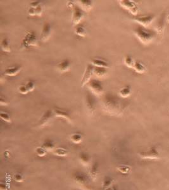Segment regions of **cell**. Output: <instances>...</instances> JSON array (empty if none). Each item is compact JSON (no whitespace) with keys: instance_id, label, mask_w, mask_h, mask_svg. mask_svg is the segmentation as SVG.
I'll use <instances>...</instances> for the list:
<instances>
[{"instance_id":"9c48e42d","label":"cell","mask_w":169,"mask_h":190,"mask_svg":"<svg viewBox=\"0 0 169 190\" xmlns=\"http://www.w3.org/2000/svg\"><path fill=\"white\" fill-rule=\"evenodd\" d=\"M94 70H95V67H94L92 65L88 64L87 65L81 79L82 87H84L85 85L87 84L92 79L91 78L94 74Z\"/></svg>"},{"instance_id":"f546056e","label":"cell","mask_w":169,"mask_h":190,"mask_svg":"<svg viewBox=\"0 0 169 190\" xmlns=\"http://www.w3.org/2000/svg\"><path fill=\"white\" fill-rule=\"evenodd\" d=\"M86 32L87 31L86 29L82 25L77 26L76 29H75V33L81 37H85L86 36Z\"/></svg>"},{"instance_id":"6da1fadb","label":"cell","mask_w":169,"mask_h":190,"mask_svg":"<svg viewBox=\"0 0 169 190\" xmlns=\"http://www.w3.org/2000/svg\"><path fill=\"white\" fill-rule=\"evenodd\" d=\"M134 34L139 41L144 45H148L152 43L156 37L155 31L148 29L141 26H139L134 30Z\"/></svg>"},{"instance_id":"e575fe53","label":"cell","mask_w":169,"mask_h":190,"mask_svg":"<svg viewBox=\"0 0 169 190\" xmlns=\"http://www.w3.org/2000/svg\"><path fill=\"white\" fill-rule=\"evenodd\" d=\"M0 117H1L2 120L8 122V123H11L12 122V119L10 116L9 115V113L5 112H1L0 113Z\"/></svg>"},{"instance_id":"ba28073f","label":"cell","mask_w":169,"mask_h":190,"mask_svg":"<svg viewBox=\"0 0 169 190\" xmlns=\"http://www.w3.org/2000/svg\"><path fill=\"white\" fill-rule=\"evenodd\" d=\"M91 92L98 96H101L103 93V88L101 83L96 79H91L87 84Z\"/></svg>"},{"instance_id":"ffe728a7","label":"cell","mask_w":169,"mask_h":190,"mask_svg":"<svg viewBox=\"0 0 169 190\" xmlns=\"http://www.w3.org/2000/svg\"><path fill=\"white\" fill-rule=\"evenodd\" d=\"M79 159L81 163L85 166H87L91 163V157L89 154H87L86 152H82L80 154Z\"/></svg>"},{"instance_id":"4dcf8cb0","label":"cell","mask_w":169,"mask_h":190,"mask_svg":"<svg viewBox=\"0 0 169 190\" xmlns=\"http://www.w3.org/2000/svg\"><path fill=\"white\" fill-rule=\"evenodd\" d=\"M83 139V136L81 134V133H74V134H72L70 136V140L74 143H80Z\"/></svg>"},{"instance_id":"cb8c5ba5","label":"cell","mask_w":169,"mask_h":190,"mask_svg":"<svg viewBox=\"0 0 169 190\" xmlns=\"http://www.w3.org/2000/svg\"><path fill=\"white\" fill-rule=\"evenodd\" d=\"M131 93V88L130 86H126L119 91V95L122 98H127Z\"/></svg>"},{"instance_id":"f1b7e54d","label":"cell","mask_w":169,"mask_h":190,"mask_svg":"<svg viewBox=\"0 0 169 190\" xmlns=\"http://www.w3.org/2000/svg\"><path fill=\"white\" fill-rule=\"evenodd\" d=\"M124 64L125 65L129 67V68H132L133 69L134 67V64H135V62L134 61L133 57L131 56L130 55H127L125 56L124 58Z\"/></svg>"},{"instance_id":"7a4b0ae2","label":"cell","mask_w":169,"mask_h":190,"mask_svg":"<svg viewBox=\"0 0 169 190\" xmlns=\"http://www.w3.org/2000/svg\"><path fill=\"white\" fill-rule=\"evenodd\" d=\"M103 104L108 112L111 113L118 114L122 112V105L118 98L112 94H107L103 100Z\"/></svg>"},{"instance_id":"52a82bcc","label":"cell","mask_w":169,"mask_h":190,"mask_svg":"<svg viewBox=\"0 0 169 190\" xmlns=\"http://www.w3.org/2000/svg\"><path fill=\"white\" fill-rule=\"evenodd\" d=\"M155 15H139V16H136L133 18V20L138 22L140 26L147 27L150 24H152L153 21L155 19Z\"/></svg>"},{"instance_id":"e0dca14e","label":"cell","mask_w":169,"mask_h":190,"mask_svg":"<svg viewBox=\"0 0 169 190\" xmlns=\"http://www.w3.org/2000/svg\"><path fill=\"white\" fill-rule=\"evenodd\" d=\"M99 174V166L97 162H95L92 164L89 170V176L93 179L95 180Z\"/></svg>"},{"instance_id":"ab89813d","label":"cell","mask_w":169,"mask_h":190,"mask_svg":"<svg viewBox=\"0 0 169 190\" xmlns=\"http://www.w3.org/2000/svg\"><path fill=\"white\" fill-rule=\"evenodd\" d=\"M0 103H1L2 105H8V103L6 102V100H4L3 98H1V102H0Z\"/></svg>"},{"instance_id":"f35d334b","label":"cell","mask_w":169,"mask_h":190,"mask_svg":"<svg viewBox=\"0 0 169 190\" xmlns=\"http://www.w3.org/2000/svg\"><path fill=\"white\" fill-rule=\"evenodd\" d=\"M0 189H1V190H8L9 189L8 186L5 183H3L0 184Z\"/></svg>"},{"instance_id":"1f68e13d","label":"cell","mask_w":169,"mask_h":190,"mask_svg":"<svg viewBox=\"0 0 169 190\" xmlns=\"http://www.w3.org/2000/svg\"><path fill=\"white\" fill-rule=\"evenodd\" d=\"M117 170L119 171V173H120L121 174H128L131 169L129 166L128 165H119L117 167Z\"/></svg>"},{"instance_id":"d6986e66","label":"cell","mask_w":169,"mask_h":190,"mask_svg":"<svg viewBox=\"0 0 169 190\" xmlns=\"http://www.w3.org/2000/svg\"><path fill=\"white\" fill-rule=\"evenodd\" d=\"M165 14L162 15V16L161 17V18H160V20L158 21L155 28H156V31L157 32H158V34L162 35L163 34L164 32V29H165Z\"/></svg>"},{"instance_id":"5b68a950","label":"cell","mask_w":169,"mask_h":190,"mask_svg":"<svg viewBox=\"0 0 169 190\" xmlns=\"http://www.w3.org/2000/svg\"><path fill=\"white\" fill-rule=\"evenodd\" d=\"M139 157L144 160H158L160 159V154L155 146H152L146 151L139 152Z\"/></svg>"},{"instance_id":"603a6c76","label":"cell","mask_w":169,"mask_h":190,"mask_svg":"<svg viewBox=\"0 0 169 190\" xmlns=\"http://www.w3.org/2000/svg\"><path fill=\"white\" fill-rule=\"evenodd\" d=\"M1 47H2V50L5 52L10 53L12 51L10 41L7 37H5L2 40L1 43Z\"/></svg>"},{"instance_id":"74e56055","label":"cell","mask_w":169,"mask_h":190,"mask_svg":"<svg viewBox=\"0 0 169 190\" xmlns=\"http://www.w3.org/2000/svg\"><path fill=\"white\" fill-rule=\"evenodd\" d=\"M18 92L22 94H27L29 93V91L26 85H21L18 88Z\"/></svg>"},{"instance_id":"9a60e30c","label":"cell","mask_w":169,"mask_h":190,"mask_svg":"<svg viewBox=\"0 0 169 190\" xmlns=\"http://www.w3.org/2000/svg\"><path fill=\"white\" fill-rule=\"evenodd\" d=\"M43 12V4H40L38 7L36 8H31L29 7L28 10V14L29 16H40L41 17Z\"/></svg>"},{"instance_id":"44dd1931","label":"cell","mask_w":169,"mask_h":190,"mask_svg":"<svg viewBox=\"0 0 169 190\" xmlns=\"http://www.w3.org/2000/svg\"><path fill=\"white\" fill-rule=\"evenodd\" d=\"M79 4L81 5V8L84 11H89L92 9V2L89 1V0H81V1H79Z\"/></svg>"},{"instance_id":"d590c367","label":"cell","mask_w":169,"mask_h":190,"mask_svg":"<svg viewBox=\"0 0 169 190\" xmlns=\"http://www.w3.org/2000/svg\"><path fill=\"white\" fill-rule=\"evenodd\" d=\"M13 179L15 180V181H16L17 183H22L24 181V175H22L21 173H17L14 174Z\"/></svg>"},{"instance_id":"30bf717a","label":"cell","mask_w":169,"mask_h":190,"mask_svg":"<svg viewBox=\"0 0 169 190\" xmlns=\"http://www.w3.org/2000/svg\"><path fill=\"white\" fill-rule=\"evenodd\" d=\"M54 113L53 110H48L43 114L42 117H41L39 122H38V126L40 127H43L45 126H46L49 123L51 120L54 117Z\"/></svg>"},{"instance_id":"8fae6325","label":"cell","mask_w":169,"mask_h":190,"mask_svg":"<svg viewBox=\"0 0 169 190\" xmlns=\"http://www.w3.org/2000/svg\"><path fill=\"white\" fill-rule=\"evenodd\" d=\"M86 107L89 112L92 114L95 112L96 108V101L95 100V97H93V95L90 93H87L86 97Z\"/></svg>"},{"instance_id":"d6a6232c","label":"cell","mask_w":169,"mask_h":190,"mask_svg":"<svg viewBox=\"0 0 169 190\" xmlns=\"http://www.w3.org/2000/svg\"><path fill=\"white\" fill-rule=\"evenodd\" d=\"M113 182H114V180H113L112 178H110V177H106L105 178L103 183V188L104 190H107L108 189L110 186L112 185Z\"/></svg>"},{"instance_id":"836d02e7","label":"cell","mask_w":169,"mask_h":190,"mask_svg":"<svg viewBox=\"0 0 169 190\" xmlns=\"http://www.w3.org/2000/svg\"><path fill=\"white\" fill-rule=\"evenodd\" d=\"M35 154H37V156H39L40 157H45L47 154V151L41 146H38L35 148Z\"/></svg>"},{"instance_id":"5bb4252c","label":"cell","mask_w":169,"mask_h":190,"mask_svg":"<svg viewBox=\"0 0 169 190\" xmlns=\"http://www.w3.org/2000/svg\"><path fill=\"white\" fill-rule=\"evenodd\" d=\"M22 70V67L20 65H17V66H13V67H11L9 68H7L5 72H4V75H7V76H10V77H12V76H15L18 73H19Z\"/></svg>"},{"instance_id":"83f0119b","label":"cell","mask_w":169,"mask_h":190,"mask_svg":"<svg viewBox=\"0 0 169 190\" xmlns=\"http://www.w3.org/2000/svg\"><path fill=\"white\" fill-rule=\"evenodd\" d=\"M94 74H95L98 78H102V77H103V76L106 75L107 70L105 68L95 67V70H94Z\"/></svg>"},{"instance_id":"2e32d148","label":"cell","mask_w":169,"mask_h":190,"mask_svg":"<svg viewBox=\"0 0 169 190\" xmlns=\"http://www.w3.org/2000/svg\"><path fill=\"white\" fill-rule=\"evenodd\" d=\"M91 64L92 65L95 67H101L107 69L109 67V64L107 62L104 60L99 59H94L91 60Z\"/></svg>"},{"instance_id":"ac0fdd59","label":"cell","mask_w":169,"mask_h":190,"mask_svg":"<svg viewBox=\"0 0 169 190\" xmlns=\"http://www.w3.org/2000/svg\"><path fill=\"white\" fill-rule=\"evenodd\" d=\"M70 67V62L68 60L65 59L56 65V68L60 72H65L69 70Z\"/></svg>"},{"instance_id":"7c38bea8","label":"cell","mask_w":169,"mask_h":190,"mask_svg":"<svg viewBox=\"0 0 169 190\" xmlns=\"http://www.w3.org/2000/svg\"><path fill=\"white\" fill-rule=\"evenodd\" d=\"M51 34V26L50 24L45 22L43 27L42 32L40 36V39L42 41H46L49 40V38Z\"/></svg>"},{"instance_id":"60d3db41","label":"cell","mask_w":169,"mask_h":190,"mask_svg":"<svg viewBox=\"0 0 169 190\" xmlns=\"http://www.w3.org/2000/svg\"><path fill=\"white\" fill-rule=\"evenodd\" d=\"M167 22H168V24H169V15L167 16Z\"/></svg>"},{"instance_id":"4fadbf2b","label":"cell","mask_w":169,"mask_h":190,"mask_svg":"<svg viewBox=\"0 0 169 190\" xmlns=\"http://www.w3.org/2000/svg\"><path fill=\"white\" fill-rule=\"evenodd\" d=\"M53 111L54 116L63 119L65 121H68V122H70V123L72 122V117H70V114L68 112H67L66 111H64V110L58 108H55Z\"/></svg>"},{"instance_id":"484cf974","label":"cell","mask_w":169,"mask_h":190,"mask_svg":"<svg viewBox=\"0 0 169 190\" xmlns=\"http://www.w3.org/2000/svg\"><path fill=\"white\" fill-rule=\"evenodd\" d=\"M42 146L47 151H53L54 149V145L52 141L50 140H46L44 141L42 145Z\"/></svg>"},{"instance_id":"d4e9b609","label":"cell","mask_w":169,"mask_h":190,"mask_svg":"<svg viewBox=\"0 0 169 190\" xmlns=\"http://www.w3.org/2000/svg\"><path fill=\"white\" fill-rule=\"evenodd\" d=\"M53 153L54 155L59 156V157H65L68 155V150L63 148H55L53 151Z\"/></svg>"},{"instance_id":"7402d4cb","label":"cell","mask_w":169,"mask_h":190,"mask_svg":"<svg viewBox=\"0 0 169 190\" xmlns=\"http://www.w3.org/2000/svg\"><path fill=\"white\" fill-rule=\"evenodd\" d=\"M133 69L135 70L136 72L138 74H143L146 72V67L140 62H135Z\"/></svg>"},{"instance_id":"4316f807","label":"cell","mask_w":169,"mask_h":190,"mask_svg":"<svg viewBox=\"0 0 169 190\" xmlns=\"http://www.w3.org/2000/svg\"><path fill=\"white\" fill-rule=\"evenodd\" d=\"M74 180L80 184H84L87 183V179L86 176L82 174H76L74 176Z\"/></svg>"},{"instance_id":"3957f363","label":"cell","mask_w":169,"mask_h":190,"mask_svg":"<svg viewBox=\"0 0 169 190\" xmlns=\"http://www.w3.org/2000/svg\"><path fill=\"white\" fill-rule=\"evenodd\" d=\"M68 7H70L72 10V23L73 26H78L84 17V12L78 5H75L72 2L68 3Z\"/></svg>"},{"instance_id":"277c9868","label":"cell","mask_w":169,"mask_h":190,"mask_svg":"<svg viewBox=\"0 0 169 190\" xmlns=\"http://www.w3.org/2000/svg\"><path fill=\"white\" fill-rule=\"evenodd\" d=\"M38 45V39L36 34L34 31L27 32L22 40L21 49H26L30 46H37Z\"/></svg>"},{"instance_id":"8992f818","label":"cell","mask_w":169,"mask_h":190,"mask_svg":"<svg viewBox=\"0 0 169 190\" xmlns=\"http://www.w3.org/2000/svg\"><path fill=\"white\" fill-rule=\"evenodd\" d=\"M119 2L122 8L128 10L131 14L135 17L138 15V8L134 2L130 1V0H120Z\"/></svg>"},{"instance_id":"b9f144b4","label":"cell","mask_w":169,"mask_h":190,"mask_svg":"<svg viewBox=\"0 0 169 190\" xmlns=\"http://www.w3.org/2000/svg\"><path fill=\"white\" fill-rule=\"evenodd\" d=\"M113 190H118V189L116 187H114V188H113Z\"/></svg>"},{"instance_id":"8d00e7d4","label":"cell","mask_w":169,"mask_h":190,"mask_svg":"<svg viewBox=\"0 0 169 190\" xmlns=\"http://www.w3.org/2000/svg\"><path fill=\"white\" fill-rule=\"evenodd\" d=\"M26 86L29 91V92H32L35 89V83L32 81H29L26 84Z\"/></svg>"}]
</instances>
